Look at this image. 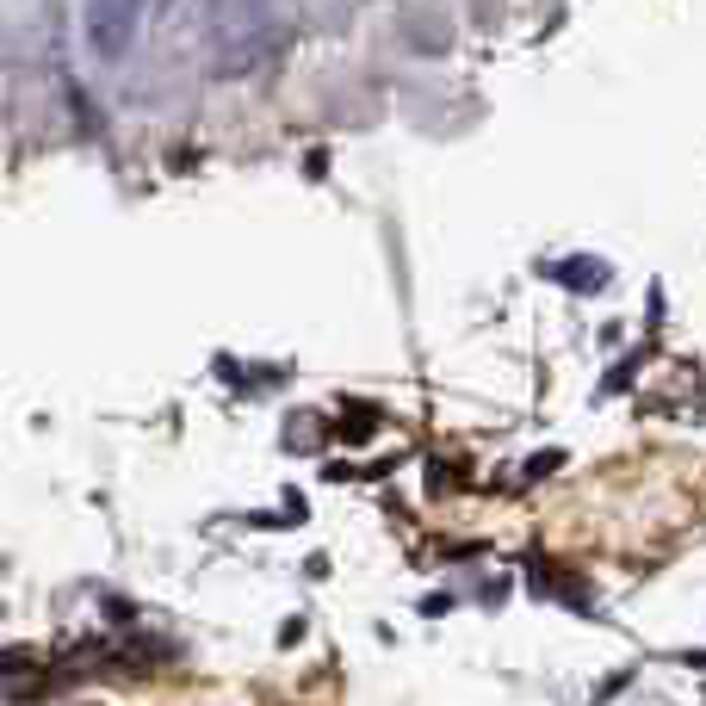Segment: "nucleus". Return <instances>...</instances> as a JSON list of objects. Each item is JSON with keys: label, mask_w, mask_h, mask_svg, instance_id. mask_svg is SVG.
<instances>
[{"label": "nucleus", "mask_w": 706, "mask_h": 706, "mask_svg": "<svg viewBox=\"0 0 706 706\" xmlns=\"http://www.w3.org/2000/svg\"><path fill=\"white\" fill-rule=\"evenodd\" d=\"M137 25H142V0H87V44H93L106 62L131 50Z\"/></svg>", "instance_id": "nucleus-1"}]
</instances>
